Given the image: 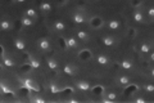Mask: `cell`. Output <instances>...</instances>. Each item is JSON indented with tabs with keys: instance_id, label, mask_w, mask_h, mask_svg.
<instances>
[{
	"instance_id": "obj_1",
	"label": "cell",
	"mask_w": 154,
	"mask_h": 103,
	"mask_svg": "<svg viewBox=\"0 0 154 103\" xmlns=\"http://www.w3.org/2000/svg\"><path fill=\"white\" fill-rule=\"evenodd\" d=\"M89 18H90V16L86 13V11H81V9H77V11L71 13L72 22L76 23V24H85V23H88Z\"/></svg>"
},
{
	"instance_id": "obj_2",
	"label": "cell",
	"mask_w": 154,
	"mask_h": 103,
	"mask_svg": "<svg viewBox=\"0 0 154 103\" xmlns=\"http://www.w3.org/2000/svg\"><path fill=\"white\" fill-rule=\"evenodd\" d=\"M36 47H37L38 50L42 52V53L50 52V50H51V48H53L50 39H48V37H40V39H37Z\"/></svg>"
},
{
	"instance_id": "obj_3",
	"label": "cell",
	"mask_w": 154,
	"mask_h": 103,
	"mask_svg": "<svg viewBox=\"0 0 154 103\" xmlns=\"http://www.w3.org/2000/svg\"><path fill=\"white\" fill-rule=\"evenodd\" d=\"M22 84L25 85L28 90L31 92H38L40 90V86H38V82L35 77H31V76H26L22 79Z\"/></svg>"
},
{
	"instance_id": "obj_4",
	"label": "cell",
	"mask_w": 154,
	"mask_h": 103,
	"mask_svg": "<svg viewBox=\"0 0 154 103\" xmlns=\"http://www.w3.org/2000/svg\"><path fill=\"white\" fill-rule=\"evenodd\" d=\"M102 43H103V45L105 47H108V48H112V47H116L117 44L119 43V39L117 36H114L112 35V34H107V35H103L102 36Z\"/></svg>"
},
{
	"instance_id": "obj_5",
	"label": "cell",
	"mask_w": 154,
	"mask_h": 103,
	"mask_svg": "<svg viewBox=\"0 0 154 103\" xmlns=\"http://www.w3.org/2000/svg\"><path fill=\"white\" fill-rule=\"evenodd\" d=\"M88 23H89L90 28H93V30H99L100 27L104 26V19L100 16H93V17L89 18Z\"/></svg>"
},
{
	"instance_id": "obj_6",
	"label": "cell",
	"mask_w": 154,
	"mask_h": 103,
	"mask_svg": "<svg viewBox=\"0 0 154 103\" xmlns=\"http://www.w3.org/2000/svg\"><path fill=\"white\" fill-rule=\"evenodd\" d=\"M95 61L96 63H98L99 66H109L112 65V60H110V57L104 54V53H100V54H98L95 57Z\"/></svg>"
},
{
	"instance_id": "obj_7",
	"label": "cell",
	"mask_w": 154,
	"mask_h": 103,
	"mask_svg": "<svg viewBox=\"0 0 154 103\" xmlns=\"http://www.w3.org/2000/svg\"><path fill=\"white\" fill-rule=\"evenodd\" d=\"M64 44L67 49H77L80 47V41L77 40L76 36H67L64 37Z\"/></svg>"
},
{
	"instance_id": "obj_8",
	"label": "cell",
	"mask_w": 154,
	"mask_h": 103,
	"mask_svg": "<svg viewBox=\"0 0 154 103\" xmlns=\"http://www.w3.org/2000/svg\"><path fill=\"white\" fill-rule=\"evenodd\" d=\"M132 19L136 23H145L146 22V18H145V16H144V13L140 11L139 8H135L134 11H132Z\"/></svg>"
},
{
	"instance_id": "obj_9",
	"label": "cell",
	"mask_w": 154,
	"mask_h": 103,
	"mask_svg": "<svg viewBox=\"0 0 154 103\" xmlns=\"http://www.w3.org/2000/svg\"><path fill=\"white\" fill-rule=\"evenodd\" d=\"M76 37H77V40L81 41V43H89L90 39H91V35L88 30H77Z\"/></svg>"
},
{
	"instance_id": "obj_10",
	"label": "cell",
	"mask_w": 154,
	"mask_h": 103,
	"mask_svg": "<svg viewBox=\"0 0 154 103\" xmlns=\"http://www.w3.org/2000/svg\"><path fill=\"white\" fill-rule=\"evenodd\" d=\"M63 72L67 76H76L79 73V67L73 65V63H67L63 67Z\"/></svg>"
},
{
	"instance_id": "obj_11",
	"label": "cell",
	"mask_w": 154,
	"mask_h": 103,
	"mask_svg": "<svg viewBox=\"0 0 154 103\" xmlns=\"http://www.w3.org/2000/svg\"><path fill=\"white\" fill-rule=\"evenodd\" d=\"M13 28V22H12V19L11 18H8V17H3L2 19H0V30L2 31H11Z\"/></svg>"
},
{
	"instance_id": "obj_12",
	"label": "cell",
	"mask_w": 154,
	"mask_h": 103,
	"mask_svg": "<svg viewBox=\"0 0 154 103\" xmlns=\"http://www.w3.org/2000/svg\"><path fill=\"white\" fill-rule=\"evenodd\" d=\"M116 84L119 85V86H128L131 84V77L125 75V73H121L116 77Z\"/></svg>"
},
{
	"instance_id": "obj_13",
	"label": "cell",
	"mask_w": 154,
	"mask_h": 103,
	"mask_svg": "<svg viewBox=\"0 0 154 103\" xmlns=\"http://www.w3.org/2000/svg\"><path fill=\"white\" fill-rule=\"evenodd\" d=\"M14 48H16L18 52H25L26 48H27L26 40L21 36H17L16 39H14Z\"/></svg>"
},
{
	"instance_id": "obj_14",
	"label": "cell",
	"mask_w": 154,
	"mask_h": 103,
	"mask_svg": "<svg viewBox=\"0 0 154 103\" xmlns=\"http://www.w3.org/2000/svg\"><path fill=\"white\" fill-rule=\"evenodd\" d=\"M75 86H76V89L80 90V92H89L91 89L90 82L86 81V80H77V81H75Z\"/></svg>"
},
{
	"instance_id": "obj_15",
	"label": "cell",
	"mask_w": 154,
	"mask_h": 103,
	"mask_svg": "<svg viewBox=\"0 0 154 103\" xmlns=\"http://www.w3.org/2000/svg\"><path fill=\"white\" fill-rule=\"evenodd\" d=\"M107 27H108V30H110V31H118L119 28L122 27V24H121V22H119V19L110 18L109 21L107 22Z\"/></svg>"
},
{
	"instance_id": "obj_16",
	"label": "cell",
	"mask_w": 154,
	"mask_h": 103,
	"mask_svg": "<svg viewBox=\"0 0 154 103\" xmlns=\"http://www.w3.org/2000/svg\"><path fill=\"white\" fill-rule=\"evenodd\" d=\"M2 63L5 67H8V68H11V67H14L17 65V62H16V60H14V57L13 56H11V54H5V56H3V58H2Z\"/></svg>"
},
{
	"instance_id": "obj_17",
	"label": "cell",
	"mask_w": 154,
	"mask_h": 103,
	"mask_svg": "<svg viewBox=\"0 0 154 103\" xmlns=\"http://www.w3.org/2000/svg\"><path fill=\"white\" fill-rule=\"evenodd\" d=\"M51 27H53V30H54L55 32H64L67 30V26H66V23L64 21H62V19H57V21H54V23L51 24Z\"/></svg>"
},
{
	"instance_id": "obj_18",
	"label": "cell",
	"mask_w": 154,
	"mask_h": 103,
	"mask_svg": "<svg viewBox=\"0 0 154 103\" xmlns=\"http://www.w3.org/2000/svg\"><path fill=\"white\" fill-rule=\"evenodd\" d=\"M36 21L37 19H32V18H30V17H26V16H22L21 17V24L25 28H31V27H33L36 24Z\"/></svg>"
},
{
	"instance_id": "obj_19",
	"label": "cell",
	"mask_w": 154,
	"mask_h": 103,
	"mask_svg": "<svg viewBox=\"0 0 154 103\" xmlns=\"http://www.w3.org/2000/svg\"><path fill=\"white\" fill-rule=\"evenodd\" d=\"M46 65H48V67H49V70H51V71H58L59 70V62H58V60L55 57H49L48 58Z\"/></svg>"
},
{
	"instance_id": "obj_20",
	"label": "cell",
	"mask_w": 154,
	"mask_h": 103,
	"mask_svg": "<svg viewBox=\"0 0 154 103\" xmlns=\"http://www.w3.org/2000/svg\"><path fill=\"white\" fill-rule=\"evenodd\" d=\"M38 11H40L42 14H49L53 11V5L49 2H42L38 4Z\"/></svg>"
},
{
	"instance_id": "obj_21",
	"label": "cell",
	"mask_w": 154,
	"mask_h": 103,
	"mask_svg": "<svg viewBox=\"0 0 154 103\" xmlns=\"http://www.w3.org/2000/svg\"><path fill=\"white\" fill-rule=\"evenodd\" d=\"M119 66H121V68H123V70L130 71L134 68V61L131 58H125V60H122L119 62Z\"/></svg>"
},
{
	"instance_id": "obj_22",
	"label": "cell",
	"mask_w": 154,
	"mask_h": 103,
	"mask_svg": "<svg viewBox=\"0 0 154 103\" xmlns=\"http://www.w3.org/2000/svg\"><path fill=\"white\" fill-rule=\"evenodd\" d=\"M22 16L30 17V18H32V19H37V18H38V13H37L36 9H33V8H26L25 11H23Z\"/></svg>"
},
{
	"instance_id": "obj_23",
	"label": "cell",
	"mask_w": 154,
	"mask_h": 103,
	"mask_svg": "<svg viewBox=\"0 0 154 103\" xmlns=\"http://www.w3.org/2000/svg\"><path fill=\"white\" fill-rule=\"evenodd\" d=\"M49 88H50V92H51V93H54V94H57V93H60L62 90L64 89V86H63V85H60L58 81H50Z\"/></svg>"
},
{
	"instance_id": "obj_24",
	"label": "cell",
	"mask_w": 154,
	"mask_h": 103,
	"mask_svg": "<svg viewBox=\"0 0 154 103\" xmlns=\"http://www.w3.org/2000/svg\"><path fill=\"white\" fill-rule=\"evenodd\" d=\"M28 63H30V66L32 68H35V70H38V68L41 67V61L38 60L36 56H30V58H28Z\"/></svg>"
},
{
	"instance_id": "obj_25",
	"label": "cell",
	"mask_w": 154,
	"mask_h": 103,
	"mask_svg": "<svg viewBox=\"0 0 154 103\" xmlns=\"http://www.w3.org/2000/svg\"><path fill=\"white\" fill-rule=\"evenodd\" d=\"M150 50H152V44L148 41H144L139 45V52H140L141 54H148Z\"/></svg>"
},
{
	"instance_id": "obj_26",
	"label": "cell",
	"mask_w": 154,
	"mask_h": 103,
	"mask_svg": "<svg viewBox=\"0 0 154 103\" xmlns=\"http://www.w3.org/2000/svg\"><path fill=\"white\" fill-rule=\"evenodd\" d=\"M118 99V94L116 92H107L103 97V101L105 102H114Z\"/></svg>"
},
{
	"instance_id": "obj_27",
	"label": "cell",
	"mask_w": 154,
	"mask_h": 103,
	"mask_svg": "<svg viewBox=\"0 0 154 103\" xmlns=\"http://www.w3.org/2000/svg\"><path fill=\"white\" fill-rule=\"evenodd\" d=\"M79 58L82 61H88L90 60V58H93V54H91V52L89 50V49H81V50L79 52Z\"/></svg>"
},
{
	"instance_id": "obj_28",
	"label": "cell",
	"mask_w": 154,
	"mask_h": 103,
	"mask_svg": "<svg viewBox=\"0 0 154 103\" xmlns=\"http://www.w3.org/2000/svg\"><path fill=\"white\" fill-rule=\"evenodd\" d=\"M0 92H2L3 94H12V93H13V89L11 88V85H8V84H7V82L0 81Z\"/></svg>"
},
{
	"instance_id": "obj_29",
	"label": "cell",
	"mask_w": 154,
	"mask_h": 103,
	"mask_svg": "<svg viewBox=\"0 0 154 103\" xmlns=\"http://www.w3.org/2000/svg\"><path fill=\"white\" fill-rule=\"evenodd\" d=\"M31 102H36V103H44V102H46V98H45V97H42L41 94H36V95L31 97Z\"/></svg>"
},
{
	"instance_id": "obj_30",
	"label": "cell",
	"mask_w": 154,
	"mask_h": 103,
	"mask_svg": "<svg viewBox=\"0 0 154 103\" xmlns=\"http://www.w3.org/2000/svg\"><path fill=\"white\" fill-rule=\"evenodd\" d=\"M146 14H148V22L152 23L153 19H154V8H153V7H148Z\"/></svg>"
},
{
	"instance_id": "obj_31",
	"label": "cell",
	"mask_w": 154,
	"mask_h": 103,
	"mask_svg": "<svg viewBox=\"0 0 154 103\" xmlns=\"http://www.w3.org/2000/svg\"><path fill=\"white\" fill-rule=\"evenodd\" d=\"M144 90H145L148 94H153V92H154V86L152 84H146V85H144Z\"/></svg>"
},
{
	"instance_id": "obj_32",
	"label": "cell",
	"mask_w": 154,
	"mask_h": 103,
	"mask_svg": "<svg viewBox=\"0 0 154 103\" xmlns=\"http://www.w3.org/2000/svg\"><path fill=\"white\" fill-rule=\"evenodd\" d=\"M137 30H136V28H128V31H127V34H128V36L130 37H131V39H134L135 36H136V32Z\"/></svg>"
},
{
	"instance_id": "obj_33",
	"label": "cell",
	"mask_w": 154,
	"mask_h": 103,
	"mask_svg": "<svg viewBox=\"0 0 154 103\" xmlns=\"http://www.w3.org/2000/svg\"><path fill=\"white\" fill-rule=\"evenodd\" d=\"M134 102H137V103H145L146 99L144 97H137V98H134Z\"/></svg>"
},
{
	"instance_id": "obj_34",
	"label": "cell",
	"mask_w": 154,
	"mask_h": 103,
	"mask_svg": "<svg viewBox=\"0 0 154 103\" xmlns=\"http://www.w3.org/2000/svg\"><path fill=\"white\" fill-rule=\"evenodd\" d=\"M131 4L134 5V8H139V7L141 5V2H140V0H132Z\"/></svg>"
},
{
	"instance_id": "obj_35",
	"label": "cell",
	"mask_w": 154,
	"mask_h": 103,
	"mask_svg": "<svg viewBox=\"0 0 154 103\" xmlns=\"http://www.w3.org/2000/svg\"><path fill=\"white\" fill-rule=\"evenodd\" d=\"M12 2H13L14 4H23V3H26L27 0H12Z\"/></svg>"
},
{
	"instance_id": "obj_36",
	"label": "cell",
	"mask_w": 154,
	"mask_h": 103,
	"mask_svg": "<svg viewBox=\"0 0 154 103\" xmlns=\"http://www.w3.org/2000/svg\"><path fill=\"white\" fill-rule=\"evenodd\" d=\"M91 2H99V0H91Z\"/></svg>"
}]
</instances>
